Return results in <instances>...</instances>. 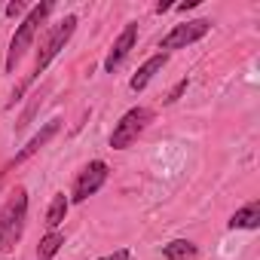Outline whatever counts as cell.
<instances>
[{"label":"cell","instance_id":"obj_1","mask_svg":"<svg viewBox=\"0 0 260 260\" xmlns=\"http://www.w3.org/2000/svg\"><path fill=\"white\" fill-rule=\"evenodd\" d=\"M25 217H28V190L16 187L10 193L7 205L0 208V254L16 248V242L25 233Z\"/></svg>","mask_w":260,"mask_h":260},{"label":"cell","instance_id":"obj_2","mask_svg":"<svg viewBox=\"0 0 260 260\" xmlns=\"http://www.w3.org/2000/svg\"><path fill=\"white\" fill-rule=\"evenodd\" d=\"M49 10H52V4H37V7L25 16V22L19 25V31H16V34H13V40H10L7 71H16V64L22 61V55L31 49V43H34V37H37V28L43 25V19L49 16Z\"/></svg>","mask_w":260,"mask_h":260},{"label":"cell","instance_id":"obj_3","mask_svg":"<svg viewBox=\"0 0 260 260\" xmlns=\"http://www.w3.org/2000/svg\"><path fill=\"white\" fill-rule=\"evenodd\" d=\"M153 119V110L147 107H132L116 125H113V135H110V147L113 150H125V147H132L138 141V135L147 128V122Z\"/></svg>","mask_w":260,"mask_h":260},{"label":"cell","instance_id":"obj_4","mask_svg":"<svg viewBox=\"0 0 260 260\" xmlns=\"http://www.w3.org/2000/svg\"><path fill=\"white\" fill-rule=\"evenodd\" d=\"M74 28H77V16H68L64 22H58V25L49 31V37L40 43V52H37V64H34V77H37V74H43V71H46V64H49V61H52V58H55V55L64 49V43L71 40ZM34 77H31V80H34Z\"/></svg>","mask_w":260,"mask_h":260},{"label":"cell","instance_id":"obj_5","mask_svg":"<svg viewBox=\"0 0 260 260\" xmlns=\"http://www.w3.org/2000/svg\"><path fill=\"white\" fill-rule=\"evenodd\" d=\"M208 28H211L208 19H196V22H187V25H175V28L162 37L159 49H187L190 43L202 40V37L208 34Z\"/></svg>","mask_w":260,"mask_h":260},{"label":"cell","instance_id":"obj_6","mask_svg":"<svg viewBox=\"0 0 260 260\" xmlns=\"http://www.w3.org/2000/svg\"><path fill=\"white\" fill-rule=\"evenodd\" d=\"M104 181H107V166H104L101 159L89 162V166H86V169L77 175L71 199H74V202H86L92 193H98V190H101V184H104Z\"/></svg>","mask_w":260,"mask_h":260},{"label":"cell","instance_id":"obj_7","mask_svg":"<svg viewBox=\"0 0 260 260\" xmlns=\"http://www.w3.org/2000/svg\"><path fill=\"white\" fill-rule=\"evenodd\" d=\"M135 40H138V25L128 22V25L122 28V34L116 37V43H113V49H110V55H107V61H104V71L113 74V71L128 58V52L135 49Z\"/></svg>","mask_w":260,"mask_h":260},{"label":"cell","instance_id":"obj_8","mask_svg":"<svg viewBox=\"0 0 260 260\" xmlns=\"http://www.w3.org/2000/svg\"><path fill=\"white\" fill-rule=\"evenodd\" d=\"M55 132H58V119H52V122H46V125H43V128H40V132H37V135H34V138H31V141H28V147H22V150H19V153H16V159H13V162H10V166H7V169H4V172H0V181H4V175H7V172H10V169H16V166H19V162H25V159H28V156H34V153H37V150H40V147H46V141H49V138H52V135H55Z\"/></svg>","mask_w":260,"mask_h":260},{"label":"cell","instance_id":"obj_9","mask_svg":"<svg viewBox=\"0 0 260 260\" xmlns=\"http://www.w3.org/2000/svg\"><path fill=\"white\" fill-rule=\"evenodd\" d=\"M260 226V202H248L230 217V230H257Z\"/></svg>","mask_w":260,"mask_h":260},{"label":"cell","instance_id":"obj_10","mask_svg":"<svg viewBox=\"0 0 260 260\" xmlns=\"http://www.w3.org/2000/svg\"><path fill=\"white\" fill-rule=\"evenodd\" d=\"M162 64H166V52H162V55H153V58H147V61L141 64V71L132 77V89H135V92H141V89H144V86H147V83H150V80H153L159 71H162Z\"/></svg>","mask_w":260,"mask_h":260},{"label":"cell","instance_id":"obj_11","mask_svg":"<svg viewBox=\"0 0 260 260\" xmlns=\"http://www.w3.org/2000/svg\"><path fill=\"white\" fill-rule=\"evenodd\" d=\"M68 214V196L64 193H55L52 202H49V211H46V223H49V233H55V226L64 220Z\"/></svg>","mask_w":260,"mask_h":260},{"label":"cell","instance_id":"obj_12","mask_svg":"<svg viewBox=\"0 0 260 260\" xmlns=\"http://www.w3.org/2000/svg\"><path fill=\"white\" fill-rule=\"evenodd\" d=\"M162 254H166L169 260H187V257L196 254V245L187 242V239H178V242H169V245L162 248Z\"/></svg>","mask_w":260,"mask_h":260},{"label":"cell","instance_id":"obj_13","mask_svg":"<svg viewBox=\"0 0 260 260\" xmlns=\"http://www.w3.org/2000/svg\"><path fill=\"white\" fill-rule=\"evenodd\" d=\"M61 245H64V236H61V233H49V236H43V242H40V248H37V257H40V260H52Z\"/></svg>","mask_w":260,"mask_h":260},{"label":"cell","instance_id":"obj_14","mask_svg":"<svg viewBox=\"0 0 260 260\" xmlns=\"http://www.w3.org/2000/svg\"><path fill=\"white\" fill-rule=\"evenodd\" d=\"M101 260H132V254H128L125 248H119V251H113V254H107V257H101Z\"/></svg>","mask_w":260,"mask_h":260},{"label":"cell","instance_id":"obj_15","mask_svg":"<svg viewBox=\"0 0 260 260\" xmlns=\"http://www.w3.org/2000/svg\"><path fill=\"white\" fill-rule=\"evenodd\" d=\"M184 89H187V80H181V83H178V86H175V89H172V95H169V98H166V101H169V104H172V101H178V95H181V92H184Z\"/></svg>","mask_w":260,"mask_h":260},{"label":"cell","instance_id":"obj_16","mask_svg":"<svg viewBox=\"0 0 260 260\" xmlns=\"http://www.w3.org/2000/svg\"><path fill=\"white\" fill-rule=\"evenodd\" d=\"M22 13H25L22 4H10V7H7V16H22Z\"/></svg>","mask_w":260,"mask_h":260},{"label":"cell","instance_id":"obj_17","mask_svg":"<svg viewBox=\"0 0 260 260\" xmlns=\"http://www.w3.org/2000/svg\"><path fill=\"white\" fill-rule=\"evenodd\" d=\"M193 7H196V0H187V4H181L178 10H181V13H187V10H193Z\"/></svg>","mask_w":260,"mask_h":260}]
</instances>
